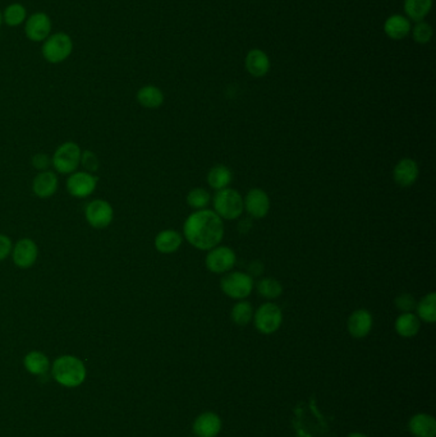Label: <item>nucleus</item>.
I'll return each instance as SVG.
<instances>
[{"instance_id": "f257e3e1", "label": "nucleus", "mask_w": 436, "mask_h": 437, "mask_svg": "<svg viewBox=\"0 0 436 437\" xmlns=\"http://www.w3.org/2000/svg\"><path fill=\"white\" fill-rule=\"evenodd\" d=\"M183 236L191 246L201 251H210L220 245L224 237V223L215 211L196 210L186 218Z\"/></svg>"}, {"instance_id": "f03ea898", "label": "nucleus", "mask_w": 436, "mask_h": 437, "mask_svg": "<svg viewBox=\"0 0 436 437\" xmlns=\"http://www.w3.org/2000/svg\"><path fill=\"white\" fill-rule=\"evenodd\" d=\"M53 375L59 384L75 388L85 380L86 369L84 363L76 357L63 355L54 362Z\"/></svg>"}, {"instance_id": "7ed1b4c3", "label": "nucleus", "mask_w": 436, "mask_h": 437, "mask_svg": "<svg viewBox=\"0 0 436 437\" xmlns=\"http://www.w3.org/2000/svg\"><path fill=\"white\" fill-rule=\"evenodd\" d=\"M73 40L66 32L51 34L41 47V55L50 64L66 62L73 53Z\"/></svg>"}, {"instance_id": "20e7f679", "label": "nucleus", "mask_w": 436, "mask_h": 437, "mask_svg": "<svg viewBox=\"0 0 436 437\" xmlns=\"http://www.w3.org/2000/svg\"><path fill=\"white\" fill-rule=\"evenodd\" d=\"M214 211L224 220H236L239 218L245 210L243 197L233 188H224L217 190L213 199Z\"/></svg>"}, {"instance_id": "39448f33", "label": "nucleus", "mask_w": 436, "mask_h": 437, "mask_svg": "<svg viewBox=\"0 0 436 437\" xmlns=\"http://www.w3.org/2000/svg\"><path fill=\"white\" fill-rule=\"evenodd\" d=\"M220 289L229 298L242 301L252 293L254 279L252 276L241 271L228 273L220 280Z\"/></svg>"}, {"instance_id": "423d86ee", "label": "nucleus", "mask_w": 436, "mask_h": 437, "mask_svg": "<svg viewBox=\"0 0 436 437\" xmlns=\"http://www.w3.org/2000/svg\"><path fill=\"white\" fill-rule=\"evenodd\" d=\"M254 323L258 333L271 335L276 333L283 323V312L278 304L266 302L254 312Z\"/></svg>"}, {"instance_id": "0eeeda50", "label": "nucleus", "mask_w": 436, "mask_h": 437, "mask_svg": "<svg viewBox=\"0 0 436 437\" xmlns=\"http://www.w3.org/2000/svg\"><path fill=\"white\" fill-rule=\"evenodd\" d=\"M81 147L77 143H63L54 152L51 164L58 173L72 174L81 164Z\"/></svg>"}, {"instance_id": "6e6552de", "label": "nucleus", "mask_w": 436, "mask_h": 437, "mask_svg": "<svg viewBox=\"0 0 436 437\" xmlns=\"http://www.w3.org/2000/svg\"><path fill=\"white\" fill-rule=\"evenodd\" d=\"M236 253L232 248L227 246H217L210 249L205 258V265L210 273L226 274L236 265Z\"/></svg>"}, {"instance_id": "1a4fd4ad", "label": "nucleus", "mask_w": 436, "mask_h": 437, "mask_svg": "<svg viewBox=\"0 0 436 437\" xmlns=\"http://www.w3.org/2000/svg\"><path fill=\"white\" fill-rule=\"evenodd\" d=\"M53 23L44 12L31 14L25 22V35L32 42H44L51 35Z\"/></svg>"}, {"instance_id": "9d476101", "label": "nucleus", "mask_w": 436, "mask_h": 437, "mask_svg": "<svg viewBox=\"0 0 436 437\" xmlns=\"http://www.w3.org/2000/svg\"><path fill=\"white\" fill-rule=\"evenodd\" d=\"M87 223L94 229L108 228L114 218L112 205L105 200H94L87 203L85 209Z\"/></svg>"}, {"instance_id": "9b49d317", "label": "nucleus", "mask_w": 436, "mask_h": 437, "mask_svg": "<svg viewBox=\"0 0 436 437\" xmlns=\"http://www.w3.org/2000/svg\"><path fill=\"white\" fill-rule=\"evenodd\" d=\"M97 186V177L88 171L72 173L66 179V190L76 199H85L91 196Z\"/></svg>"}, {"instance_id": "f8f14e48", "label": "nucleus", "mask_w": 436, "mask_h": 437, "mask_svg": "<svg viewBox=\"0 0 436 437\" xmlns=\"http://www.w3.org/2000/svg\"><path fill=\"white\" fill-rule=\"evenodd\" d=\"M38 256V248L36 243L29 239H19L12 249V260L19 269H29L34 266Z\"/></svg>"}, {"instance_id": "ddd939ff", "label": "nucleus", "mask_w": 436, "mask_h": 437, "mask_svg": "<svg viewBox=\"0 0 436 437\" xmlns=\"http://www.w3.org/2000/svg\"><path fill=\"white\" fill-rule=\"evenodd\" d=\"M243 206L250 216L254 218H264L270 210V199L265 190L252 188L248 190L243 199Z\"/></svg>"}, {"instance_id": "4468645a", "label": "nucleus", "mask_w": 436, "mask_h": 437, "mask_svg": "<svg viewBox=\"0 0 436 437\" xmlns=\"http://www.w3.org/2000/svg\"><path fill=\"white\" fill-rule=\"evenodd\" d=\"M374 325L372 314L367 310H357L352 312L347 321L348 332L354 339H363L370 334Z\"/></svg>"}, {"instance_id": "2eb2a0df", "label": "nucleus", "mask_w": 436, "mask_h": 437, "mask_svg": "<svg viewBox=\"0 0 436 437\" xmlns=\"http://www.w3.org/2000/svg\"><path fill=\"white\" fill-rule=\"evenodd\" d=\"M221 431V419L214 412H205L193 422V432L197 437H217Z\"/></svg>"}, {"instance_id": "dca6fc26", "label": "nucleus", "mask_w": 436, "mask_h": 437, "mask_svg": "<svg viewBox=\"0 0 436 437\" xmlns=\"http://www.w3.org/2000/svg\"><path fill=\"white\" fill-rule=\"evenodd\" d=\"M393 178H394V182L403 188H408V187L413 186L418 178L417 162L412 159H408V158L407 159H402L393 171Z\"/></svg>"}, {"instance_id": "f3484780", "label": "nucleus", "mask_w": 436, "mask_h": 437, "mask_svg": "<svg viewBox=\"0 0 436 437\" xmlns=\"http://www.w3.org/2000/svg\"><path fill=\"white\" fill-rule=\"evenodd\" d=\"M245 66L251 76L261 78L269 73L271 64L265 51H263L261 49H252L247 53Z\"/></svg>"}, {"instance_id": "a211bd4d", "label": "nucleus", "mask_w": 436, "mask_h": 437, "mask_svg": "<svg viewBox=\"0 0 436 437\" xmlns=\"http://www.w3.org/2000/svg\"><path fill=\"white\" fill-rule=\"evenodd\" d=\"M59 182L53 171H40L32 181V190L38 199H49L58 190Z\"/></svg>"}, {"instance_id": "6ab92c4d", "label": "nucleus", "mask_w": 436, "mask_h": 437, "mask_svg": "<svg viewBox=\"0 0 436 437\" xmlns=\"http://www.w3.org/2000/svg\"><path fill=\"white\" fill-rule=\"evenodd\" d=\"M408 429L413 437H435V419L426 413H418L409 419Z\"/></svg>"}, {"instance_id": "aec40b11", "label": "nucleus", "mask_w": 436, "mask_h": 437, "mask_svg": "<svg viewBox=\"0 0 436 437\" xmlns=\"http://www.w3.org/2000/svg\"><path fill=\"white\" fill-rule=\"evenodd\" d=\"M411 21L403 14H393L384 23V32L391 40H403L411 34Z\"/></svg>"}, {"instance_id": "412c9836", "label": "nucleus", "mask_w": 436, "mask_h": 437, "mask_svg": "<svg viewBox=\"0 0 436 437\" xmlns=\"http://www.w3.org/2000/svg\"><path fill=\"white\" fill-rule=\"evenodd\" d=\"M183 238L178 232L173 229H167L160 232L155 238V248L158 252L164 255H171L180 249Z\"/></svg>"}, {"instance_id": "4be33fe9", "label": "nucleus", "mask_w": 436, "mask_h": 437, "mask_svg": "<svg viewBox=\"0 0 436 437\" xmlns=\"http://www.w3.org/2000/svg\"><path fill=\"white\" fill-rule=\"evenodd\" d=\"M396 332L402 338H413L417 335L421 327V321L413 312L399 314L394 323Z\"/></svg>"}, {"instance_id": "5701e85b", "label": "nucleus", "mask_w": 436, "mask_h": 437, "mask_svg": "<svg viewBox=\"0 0 436 437\" xmlns=\"http://www.w3.org/2000/svg\"><path fill=\"white\" fill-rule=\"evenodd\" d=\"M136 99L138 104L146 109H158L164 103V94L159 87L154 85L143 86L138 91Z\"/></svg>"}, {"instance_id": "b1692460", "label": "nucleus", "mask_w": 436, "mask_h": 437, "mask_svg": "<svg viewBox=\"0 0 436 437\" xmlns=\"http://www.w3.org/2000/svg\"><path fill=\"white\" fill-rule=\"evenodd\" d=\"M433 8V0H404V12L409 21L421 22Z\"/></svg>"}, {"instance_id": "393cba45", "label": "nucleus", "mask_w": 436, "mask_h": 437, "mask_svg": "<svg viewBox=\"0 0 436 437\" xmlns=\"http://www.w3.org/2000/svg\"><path fill=\"white\" fill-rule=\"evenodd\" d=\"M233 174L226 165H215L208 173V184L213 190H220L228 188L232 183Z\"/></svg>"}, {"instance_id": "a878e982", "label": "nucleus", "mask_w": 436, "mask_h": 437, "mask_svg": "<svg viewBox=\"0 0 436 437\" xmlns=\"http://www.w3.org/2000/svg\"><path fill=\"white\" fill-rule=\"evenodd\" d=\"M3 16V22L10 26V27H19L22 23L26 22L27 19V10L25 5L19 4V3H13L10 4L8 7H5V10L1 13Z\"/></svg>"}, {"instance_id": "bb28decb", "label": "nucleus", "mask_w": 436, "mask_h": 437, "mask_svg": "<svg viewBox=\"0 0 436 437\" xmlns=\"http://www.w3.org/2000/svg\"><path fill=\"white\" fill-rule=\"evenodd\" d=\"M416 312H417L420 321L427 323H434L436 321V295L430 293L425 295L417 304H416Z\"/></svg>"}, {"instance_id": "cd10ccee", "label": "nucleus", "mask_w": 436, "mask_h": 437, "mask_svg": "<svg viewBox=\"0 0 436 437\" xmlns=\"http://www.w3.org/2000/svg\"><path fill=\"white\" fill-rule=\"evenodd\" d=\"M232 321L238 326H246L254 319V308L252 304L247 301H239L233 305L230 312Z\"/></svg>"}, {"instance_id": "c85d7f7f", "label": "nucleus", "mask_w": 436, "mask_h": 437, "mask_svg": "<svg viewBox=\"0 0 436 437\" xmlns=\"http://www.w3.org/2000/svg\"><path fill=\"white\" fill-rule=\"evenodd\" d=\"M257 293L266 299H276L283 293V286L271 277H264L257 283Z\"/></svg>"}, {"instance_id": "c756f323", "label": "nucleus", "mask_w": 436, "mask_h": 437, "mask_svg": "<svg viewBox=\"0 0 436 437\" xmlns=\"http://www.w3.org/2000/svg\"><path fill=\"white\" fill-rule=\"evenodd\" d=\"M26 369L34 375H43L49 370V360L41 352H29L25 357Z\"/></svg>"}, {"instance_id": "7c9ffc66", "label": "nucleus", "mask_w": 436, "mask_h": 437, "mask_svg": "<svg viewBox=\"0 0 436 437\" xmlns=\"http://www.w3.org/2000/svg\"><path fill=\"white\" fill-rule=\"evenodd\" d=\"M187 205L195 210H204L209 206L211 196L209 192L204 188H195L187 195Z\"/></svg>"}, {"instance_id": "2f4dec72", "label": "nucleus", "mask_w": 436, "mask_h": 437, "mask_svg": "<svg viewBox=\"0 0 436 437\" xmlns=\"http://www.w3.org/2000/svg\"><path fill=\"white\" fill-rule=\"evenodd\" d=\"M411 34L417 44L425 45L431 41L434 31H433L430 23H427L425 21H421V22H416V25L411 29Z\"/></svg>"}, {"instance_id": "473e14b6", "label": "nucleus", "mask_w": 436, "mask_h": 437, "mask_svg": "<svg viewBox=\"0 0 436 437\" xmlns=\"http://www.w3.org/2000/svg\"><path fill=\"white\" fill-rule=\"evenodd\" d=\"M394 304L402 314H406V312L415 311L417 302L412 295H408V293H402L394 299Z\"/></svg>"}, {"instance_id": "72a5a7b5", "label": "nucleus", "mask_w": 436, "mask_h": 437, "mask_svg": "<svg viewBox=\"0 0 436 437\" xmlns=\"http://www.w3.org/2000/svg\"><path fill=\"white\" fill-rule=\"evenodd\" d=\"M81 164L85 168V171L88 173H94L99 169V159L95 153L90 150H86L81 153Z\"/></svg>"}, {"instance_id": "f704fd0d", "label": "nucleus", "mask_w": 436, "mask_h": 437, "mask_svg": "<svg viewBox=\"0 0 436 437\" xmlns=\"http://www.w3.org/2000/svg\"><path fill=\"white\" fill-rule=\"evenodd\" d=\"M50 164H51V160L49 159V156L47 153H36V155L32 158V165H34L35 169H38V171H47Z\"/></svg>"}, {"instance_id": "c9c22d12", "label": "nucleus", "mask_w": 436, "mask_h": 437, "mask_svg": "<svg viewBox=\"0 0 436 437\" xmlns=\"http://www.w3.org/2000/svg\"><path fill=\"white\" fill-rule=\"evenodd\" d=\"M12 240L10 237L0 234V261H4L12 253Z\"/></svg>"}, {"instance_id": "e433bc0d", "label": "nucleus", "mask_w": 436, "mask_h": 437, "mask_svg": "<svg viewBox=\"0 0 436 437\" xmlns=\"http://www.w3.org/2000/svg\"><path fill=\"white\" fill-rule=\"evenodd\" d=\"M348 437H367L366 435H363V434H359V432H356V434H351Z\"/></svg>"}, {"instance_id": "4c0bfd02", "label": "nucleus", "mask_w": 436, "mask_h": 437, "mask_svg": "<svg viewBox=\"0 0 436 437\" xmlns=\"http://www.w3.org/2000/svg\"><path fill=\"white\" fill-rule=\"evenodd\" d=\"M1 23H3V16H1V12H0V26H1Z\"/></svg>"}]
</instances>
